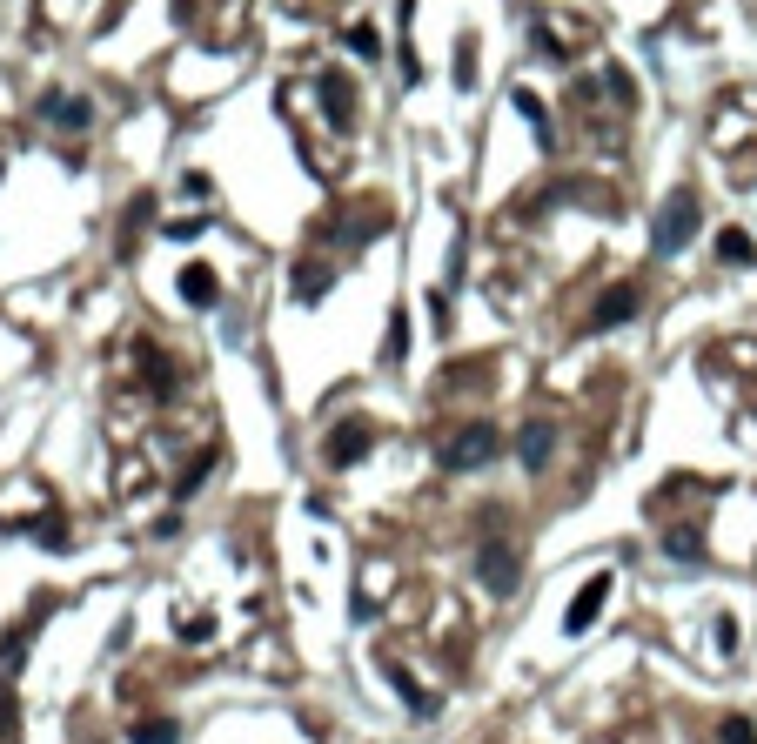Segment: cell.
I'll use <instances>...</instances> for the list:
<instances>
[{"label":"cell","mask_w":757,"mask_h":744,"mask_svg":"<svg viewBox=\"0 0 757 744\" xmlns=\"http://www.w3.org/2000/svg\"><path fill=\"white\" fill-rule=\"evenodd\" d=\"M21 738V711H14V691H0V744Z\"/></svg>","instance_id":"ac0fdd59"},{"label":"cell","mask_w":757,"mask_h":744,"mask_svg":"<svg viewBox=\"0 0 757 744\" xmlns=\"http://www.w3.org/2000/svg\"><path fill=\"white\" fill-rule=\"evenodd\" d=\"M603 597H610V570H597V577H590V584L577 590V604H570V617H563V624H570V637H583L590 624H597Z\"/></svg>","instance_id":"3957f363"},{"label":"cell","mask_w":757,"mask_h":744,"mask_svg":"<svg viewBox=\"0 0 757 744\" xmlns=\"http://www.w3.org/2000/svg\"><path fill=\"white\" fill-rule=\"evenodd\" d=\"M402 356H409V322L389 316V336H382V362H402Z\"/></svg>","instance_id":"9a60e30c"},{"label":"cell","mask_w":757,"mask_h":744,"mask_svg":"<svg viewBox=\"0 0 757 744\" xmlns=\"http://www.w3.org/2000/svg\"><path fill=\"white\" fill-rule=\"evenodd\" d=\"M349 54H362V61H376V54H382V34H376L369 21H356V27H349Z\"/></svg>","instance_id":"5bb4252c"},{"label":"cell","mask_w":757,"mask_h":744,"mask_svg":"<svg viewBox=\"0 0 757 744\" xmlns=\"http://www.w3.org/2000/svg\"><path fill=\"white\" fill-rule=\"evenodd\" d=\"M510 101H516V114H523V121H530V128H536V141H550V114H543V101H536L530 88H516Z\"/></svg>","instance_id":"8fae6325"},{"label":"cell","mask_w":757,"mask_h":744,"mask_svg":"<svg viewBox=\"0 0 757 744\" xmlns=\"http://www.w3.org/2000/svg\"><path fill=\"white\" fill-rule=\"evenodd\" d=\"M181 295H188L195 309H208V302H215V269H208V262H188V269H181Z\"/></svg>","instance_id":"ba28073f"},{"label":"cell","mask_w":757,"mask_h":744,"mask_svg":"<svg viewBox=\"0 0 757 744\" xmlns=\"http://www.w3.org/2000/svg\"><path fill=\"white\" fill-rule=\"evenodd\" d=\"M483 564H490V590H496V597H510V590H516V550H510V543H490Z\"/></svg>","instance_id":"8992f818"},{"label":"cell","mask_w":757,"mask_h":744,"mask_svg":"<svg viewBox=\"0 0 757 744\" xmlns=\"http://www.w3.org/2000/svg\"><path fill=\"white\" fill-rule=\"evenodd\" d=\"M717 744H757V724L751 718H724L717 724Z\"/></svg>","instance_id":"2e32d148"},{"label":"cell","mask_w":757,"mask_h":744,"mask_svg":"<svg viewBox=\"0 0 757 744\" xmlns=\"http://www.w3.org/2000/svg\"><path fill=\"white\" fill-rule=\"evenodd\" d=\"M637 309H644V302H637V289H610L597 302V316H590V329H624L630 316H637Z\"/></svg>","instance_id":"5b68a950"},{"label":"cell","mask_w":757,"mask_h":744,"mask_svg":"<svg viewBox=\"0 0 757 744\" xmlns=\"http://www.w3.org/2000/svg\"><path fill=\"white\" fill-rule=\"evenodd\" d=\"M369 436H376V429L362 423V416H349V423H335V436H329V463H342V470H349V463H362V450H369Z\"/></svg>","instance_id":"277c9868"},{"label":"cell","mask_w":757,"mask_h":744,"mask_svg":"<svg viewBox=\"0 0 757 744\" xmlns=\"http://www.w3.org/2000/svg\"><path fill=\"white\" fill-rule=\"evenodd\" d=\"M550 450H557V429H550V423H530L523 436H516V456H523L530 470H536V463H550Z\"/></svg>","instance_id":"52a82bcc"},{"label":"cell","mask_w":757,"mask_h":744,"mask_svg":"<svg viewBox=\"0 0 757 744\" xmlns=\"http://www.w3.org/2000/svg\"><path fill=\"white\" fill-rule=\"evenodd\" d=\"M322 94H329L335 121H349V108H356V101H349V81H342V74H322Z\"/></svg>","instance_id":"4fadbf2b"},{"label":"cell","mask_w":757,"mask_h":744,"mask_svg":"<svg viewBox=\"0 0 757 744\" xmlns=\"http://www.w3.org/2000/svg\"><path fill=\"white\" fill-rule=\"evenodd\" d=\"M295 289H302V302H315V295L329 289V269H315V262H302V275H295Z\"/></svg>","instance_id":"e0dca14e"},{"label":"cell","mask_w":757,"mask_h":744,"mask_svg":"<svg viewBox=\"0 0 757 744\" xmlns=\"http://www.w3.org/2000/svg\"><path fill=\"white\" fill-rule=\"evenodd\" d=\"M697 215H704V208H697V195H691V188H677V195L657 208V255H677V248L691 242V235H697Z\"/></svg>","instance_id":"6da1fadb"},{"label":"cell","mask_w":757,"mask_h":744,"mask_svg":"<svg viewBox=\"0 0 757 744\" xmlns=\"http://www.w3.org/2000/svg\"><path fill=\"white\" fill-rule=\"evenodd\" d=\"M717 255H724V262H751L757 242L744 235V228H724V235H717Z\"/></svg>","instance_id":"7c38bea8"},{"label":"cell","mask_w":757,"mask_h":744,"mask_svg":"<svg viewBox=\"0 0 757 744\" xmlns=\"http://www.w3.org/2000/svg\"><path fill=\"white\" fill-rule=\"evenodd\" d=\"M449 470H476V463H496V429L490 423H469L449 436V450H443Z\"/></svg>","instance_id":"7a4b0ae2"},{"label":"cell","mask_w":757,"mask_h":744,"mask_svg":"<svg viewBox=\"0 0 757 744\" xmlns=\"http://www.w3.org/2000/svg\"><path fill=\"white\" fill-rule=\"evenodd\" d=\"M41 114L47 121H67V128H88V101H74V94H47Z\"/></svg>","instance_id":"9c48e42d"},{"label":"cell","mask_w":757,"mask_h":744,"mask_svg":"<svg viewBox=\"0 0 757 744\" xmlns=\"http://www.w3.org/2000/svg\"><path fill=\"white\" fill-rule=\"evenodd\" d=\"M697 550V530H670V557H691Z\"/></svg>","instance_id":"d6986e66"},{"label":"cell","mask_w":757,"mask_h":744,"mask_svg":"<svg viewBox=\"0 0 757 744\" xmlns=\"http://www.w3.org/2000/svg\"><path fill=\"white\" fill-rule=\"evenodd\" d=\"M128 744H181V731L168 718H134L128 724Z\"/></svg>","instance_id":"30bf717a"}]
</instances>
